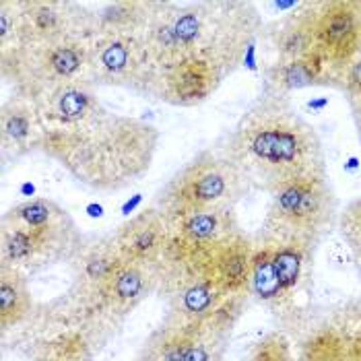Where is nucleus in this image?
I'll return each instance as SVG.
<instances>
[{
	"label": "nucleus",
	"instance_id": "ddd939ff",
	"mask_svg": "<svg viewBox=\"0 0 361 361\" xmlns=\"http://www.w3.org/2000/svg\"><path fill=\"white\" fill-rule=\"evenodd\" d=\"M122 260L147 269H157L166 254L169 227L161 213L149 204L110 233Z\"/></svg>",
	"mask_w": 361,
	"mask_h": 361
},
{
	"label": "nucleus",
	"instance_id": "4be33fe9",
	"mask_svg": "<svg viewBox=\"0 0 361 361\" xmlns=\"http://www.w3.org/2000/svg\"><path fill=\"white\" fill-rule=\"evenodd\" d=\"M75 221L71 213L58 204L52 198L37 196L29 198L25 202H19L2 213L0 223L6 225H23V227H48V225H60V223Z\"/></svg>",
	"mask_w": 361,
	"mask_h": 361
},
{
	"label": "nucleus",
	"instance_id": "1a4fd4ad",
	"mask_svg": "<svg viewBox=\"0 0 361 361\" xmlns=\"http://www.w3.org/2000/svg\"><path fill=\"white\" fill-rule=\"evenodd\" d=\"M155 73L147 44L140 35H95L89 44L85 83L97 87H120L145 95Z\"/></svg>",
	"mask_w": 361,
	"mask_h": 361
},
{
	"label": "nucleus",
	"instance_id": "f3484780",
	"mask_svg": "<svg viewBox=\"0 0 361 361\" xmlns=\"http://www.w3.org/2000/svg\"><path fill=\"white\" fill-rule=\"evenodd\" d=\"M338 77L331 68V64L324 60V56L318 50L306 58L281 62L275 60L264 71V83L262 89L275 91L281 95H291L293 91L306 89V87H334L338 89Z\"/></svg>",
	"mask_w": 361,
	"mask_h": 361
},
{
	"label": "nucleus",
	"instance_id": "412c9836",
	"mask_svg": "<svg viewBox=\"0 0 361 361\" xmlns=\"http://www.w3.org/2000/svg\"><path fill=\"white\" fill-rule=\"evenodd\" d=\"M254 240L252 252V273H250V295L267 306L277 318L283 316V293L279 287L277 271H275V256L273 246L260 238Z\"/></svg>",
	"mask_w": 361,
	"mask_h": 361
},
{
	"label": "nucleus",
	"instance_id": "aec40b11",
	"mask_svg": "<svg viewBox=\"0 0 361 361\" xmlns=\"http://www.w3.org/2000/svg\"><path fill=\"white\" fill-rule=\"evenodd\" d=\"M33 298L27 275L19 269L0 264V329L8 333L31 318Z\"/></svg>",
	"mask_w": 361,
	"mask_h": 361
},
{
	"label": "nucleus",
	"instance_id": "dca6fc26",
	"mask_svg": "<svg viewBox=\"0 0 361 361\" xmlns=\"http://www.w3.org/2000/svg\"><path fill=\"white\" fill-rule=\"evenodd\" d=\"M167 227L169 240L186 252L207 250L242 229L235 209L198 211L167 221Z\"/></svg>",
	"mask_w": 361,
	"mask_h": 361
},
{
	"label": "nucleus",
	"instance_id": "bb28decb",
	"mask_svg": "<svg viewBox=\"0 0 361 361\" xmlns=\"http://www.w3.org/2000/svg\"><path fill=\"white\" fill-rule=\"evenodd\" d=\"M31 361H66V360L58 357V355L50 353V351H46V349H42V347L31 345Z\"/></svg>",
	"mask_w": 361,
	"mask_h": 361
},
{
	"label": "nucleus",
	"instance_id": "f03ea898",
	"mask_svg": "<svg viewBox=\"0 0 361 361\" xmlns=\"http://www.w3.org/2000/svg\"><path fill=\"white\" fill-rule=\"evenodd\" d=\"M252 190L275 195L287 184L326 178V153L314 126L287 95L262 89L215 147Z\"/></svg>",
	"mask_w": 361,
	"mask_h": 361
},
{
	"label": "nucleus",
	"instance_id": "6ab92c4d",
	"mask_svg": "<svg viewBox=\"0 0 361 361\" xmlns=\"http://www.w3.org/2000/svg\"><path fill=\"white\" fill-rule=\"evenodd\" d=\"M97 35H140L151 19V0H114L89 4Z\"/></svg>",
	"mask_w": 361,
	"mask_h": 361
},
{
	"label": "nucleus",
	"instance_id": "6e6552de",
	"mask_svg": "<svg viewBox=\"0 0 361 361\" xmlns=\"http://www.w3.org/2000/svg\"><path fill=\"white\" fill-rule=\"evenodd\" d=\"M85 238L75 221L48 227L2 223L0 264L19 269L29 275L56 262H73Z\"/></svg>",
	"mask_w": 361,
	"mask_h": 361
},
{
	"label": "nucleus",
	"instance_id": "5701e85b",
	"mask_svg": "<svg viewBox=\"0 0 361 361\" xmlns=\"http://www.w3.org/2000/svg\"><path fill=\"white\" fill-rule=\"evenodd\" d=\"M293 338L285 331H273L252 345L248 361H295Z\"/></svg>",
	"mask_w": 361,
	"mask_h": 361
},
{
	"label": "nucleus",
	"instance_id": "b1692460",
	"mask_svg": "<svg viewBox=\"0 0 361 361\" xmlns=\"http://www.w3.org/2000/svg\"><path fill=\"white\" fill-rule=\"evenodd\" d=\"M336 229H338V235L345 242L347 250L351 252V258H353L361 277V196L351 200L338 213Z\"/></svg>",
	"mask_w": 361,
	"mask_h": 361
},
{
	"label": "nucleus",
	"instance_id": "20e7f679",
	"mask_svg": "<svg viewBox=\"0 0 361 361\" xmlns=\"http://www.w3.org/2000/svg\"><path fill=\"white\" fill-rule=\"evenodd\" d=\"M250 190L246 178L213 147L198 151L180 167L151 204L166 221H173L198 211L235 209Z\"/></svg>",
	"mask_w": 361,
	"mask_h": 361
},
{
	"label": "nucleus",
	"instance_id": "0eeeda50",
	"mask_svg": "<svg viewBox=\"0 0 361 361\" xmlns=\"http://www.w3.org/2000/svg\"><path fill=\"white\" fill-rule=\"evenodd\" d=\"M289 336L295 361H361V293L307 312Z\"/></svg>",
	"mask_w": 361,
	"mask_h": 361
},
{
	"label": "nucleus",
	"instance_id": "4468645a",
	"mask_svg": "<svg viewBox=\"0 0 361 361\" xmlns=\"http://www.w3.org/2000/svg\"><path fill=\"white\" fill-rule=\"evenodd\" d=\"M73 287L68 293L71 306H87L111 277L122 269L124 260L116 248L111 235L85 240L81 250L73 258Z\"/></svg>",
	"mask_w": 361,
	"mask_h": 361
},
{
	"label": "nucleus",
	"instance_id": "393cba45",
	"mask_svg": "<svg viewBox=\"0 0 361 361\" xmlns=\"http://www.w3.org/2000/svg\"><path fill=\"white\" fill-rule=\"evenodd\" d=\"M23 48L19 0H0V56Z\"/></svg>",
	"mask_w": 361,
	"mask_h": 361
},
{
	"label": "nucleus",
	"instance_id": "f257e3e1",
	"mask_svg": "<svg viewBox=\"0 0 361 361\" xmlns=\"http://www.w3.org/2000/svg\"><path fill=\"white\" fill-rule=\"evenodd\" d=\"M33 104L44 122L39 153L79 184L118 192L149 173L161 133L145 120L111 111L93 85H64Z\"/></svg>",
	"mask_w": 361,
	"mask_h": 361
},
{
	"label": "nucleus",
	"instance_id": "a211bd4d",
	"mask_svg": "<svg viewBox=\"0 0 361 361\" xmlns=\"http://www.w3.org/2000/svg\"><path fill=\"white\" fill-rule=\"evenodd\" d=\"M277 60L289 62L316 52V0L298 2L291 13L267 29Z\"/></svg>",
	"mask_w": 361,
	"mask_h": 361
},
{
	"label": "nucleus",
	"instance_id": "2eb2a0df",
	"mask_svg": "<svg viewBox=\"0 0 361 361\" xmlns=\"http://www.w3.org/2000/svg\"><path fill=\"white\" fill-rule=\"evenodd\" d=\"M44 140V122L37 106L21 95L11 93L0 106V157L8 166L29 153H39Z\"/></svg>",
	"mask_w": 361,
	"mask_h": 361
},
{
	"label": "nucleus",
	"instance_id": "39448f33",
	"mask_svg": "<svg viewBox=\"0 0 361 361\" xmlns=\"http://www.w3.org/2000/svg\"><path fill=\"white\" fill-rule=\"evenodd\" d=\"M338 200L326 178H307L283 186L275 195L258 229L264 240H295L316 246L336 227Z\"/></svg>",
	"mask_w": 361,
	"mask_h": 361
},
{
	"label": "nucleus",
	"instance_id": "423d86ee",
	"mask_svg": "<svg viewBox=\"0 0 361 361\" xmlns=\"http://www.w3.org/2000/svg\"><path fill=\"white\" fill-rule=\"evenodd\" d=\"M91 39H66L42 46H23L0 56V77L15 95L31 102L58 87L83 81Z\"/></svg>",
	"mask_w": 361,
	"mask_h": 361
},
{
	"label": "nucleus",
	"instance_id": "cd10ccee",
	"mask_svg": "<svg viewBox=\"0 0 361 361\" xmlns=\"http://www.w3.org/2000/svg\"><path fill=\"white\" fill-rule=\"evenodd\" d=\"M355 128H357V137H360V142H361V118L360 120H355Z\"/></svg>",
	"mask_w": 361,
	"mask_h": 361
},
{
	"label": "nucleus",
	"instance_id": "a878e982",
	"mask_svg": "<svg viewBox=\"0 0 361 361\" xmlns=\"http://www.w3.org/2000/svg\"><path fill=\"white\" fill-rule=\"evenodd\" d=\"M338 91L345 95L349 110L353 116V122L361 118V54L345 68L343 77H341V85Z\"/></svg>",
	"mask_w": 361,
	"mask_h": 361
},
{
	"label": "nucleus",
	"instance_id": "9d476101",
	"mask_svg": "<svg viewBox=\"0 0 361 361\" xmlns=\"http://www.w3.org/2000/svg\"><path fill=\"white\" fill-rule=\"evenodd\" d=\"M23 46H42L97 35L91 6L73 0H19Z\"/></svg>",
	"mask_w": 361,
	"mask_h": 361
},
{
	"label": "nucleus",
	"instance_id": "7ed1b4c3",
	"mask_svg": "<svg viewBox=\"0 0 361 361\" xmlns=\"http://www.w3.org/2000/svg\"><path fill=\"white\" fill-rule=\"evenodd\" d=\"M262 29V15L248 0H161L153 2L142 39L155 68L202 60L227 79L244 64Z\"/></svg>",
	"mask_w": 361,
	"mask_h": 361
},
{
	"label": "nucleus",
	"instance_id": "f8f14e48",
	"mask_svg": "<svg viewBox=\"0 0 361 361\" xmlns=\"http://www.w3.org/2000/svg\"><path fill=\"white\" fill-rule=\"evenodd\" d=\"M223 81L225 75L209 62L180 60L155 68L142 97L173 108H196L213 97Z\"/></svg>",
	"mask_w": 361,
	"mask_h": 361
},
{
	"label": "nucleus",
	"instance_id": "9b49d317",
	"mask_svg": "<svg viewBox=\"0 0 361 361\" xmlns=\"http://www.w3.org/2000/svg\"><path fill=\"white\" fill-rule=\"evenodd\" d=\"M316 50L341 81L361 54V0H316Z\"/></svg>",
	"mask_w": 361,
	"mask_h": 361
}]
</instances>
